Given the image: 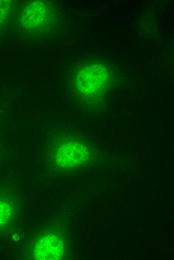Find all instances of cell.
Here are the masks:
<instances>
[{
  "mask_svg": "<svg viewBox=\"0 0 174 260\" xmlns=\"http://www.w3.org/2000/svg\"><path fill=\"white\" fill-rule=\"evenodd\" d=\"M108 80V73L105 68L93 64L86 68L79 74L77 87L84 96L97 98L104 93Z\"/></svg>",
  "mask_w": 174,
  "mask_h": 260,
  "instance_id": "cell-1",
  "label": "cell"
},
{
  "mask_svg": "<svg viewBox=\"0 0 174 260\" xmlns=\"http://www.w3.org/2000/svg\"><path fill=\"white\" fill-rule=\"evenodd\" d=\"M50 11L42 2L36 1L30 3L25 8L23 14V22L27 28L40 27L48 22Z\"/></svg>",
  "mask_w": 174,
  "mask_h": 260,
  "instance_id": "cell-4",
  "label": "cell"
},
{
  "mask_svg": "<svg viewBox=\"0 0 174 260\" xmlns=\"http://www.w3.org/2000/svg\"><path fill=\"white\" fill-rule=\"evenodd\" d=\"M90 155V150L86 145L79 142H68L58 150L57 164L62 168H75L86 162Z\"/></svg>",
  "mask_w": 174,
  "mask_h": 260,
  "instance_id": "cell-2",
  "label": "cell"
},
{
  "mask_svg": "<svg viewBox=\"0 0 174 260\" xmlns=\"http://www.w3.org/2000/svg\"><path fill=\"white\" fill-rule=\"evenodd\" d=\"M64 252L62 241L56 236L48 235L36 244L34 250L36 260H56L61 258Z\"/></svg>",
  "mask_w": 174,
  "mask_h": 260,
  "instance_id": "cell-3",
  "label": "cell"
},
{
  "mask_svg": "<svg viewBox=\"0 0 174 260\" xmlns=\"http://www.w3.org/2000/svg\"><path fill=\"white\" fill-rule=\"evenodd\" d=\"M10 208L6 204L0 202V226L5 224L10 216Z\"/></svg>",
  "mask_w": 174,
  "mask_h": 260,
  "instance_id": "cell-5",
  "label": "cell"
}]
</instances>
